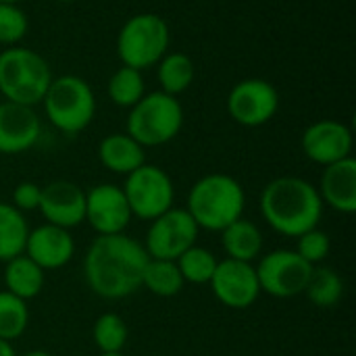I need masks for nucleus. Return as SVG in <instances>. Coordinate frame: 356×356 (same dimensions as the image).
Masks as SVG:
<instances>
[{"label":"nucleus","mask_w":356,"mask_h":356,"mask_svg":"<svg viewBox=\"0 0 356 356\" xmlns=\"http://www.w3.org/2000/svg\"><path fill=\"white\" fill-rule=\"evenodd\" d=\"M148 263L144 246L127 236H96L83 257V280L104 300H123L142 288V273Z\"/></svg>","instance_id":"obj_1"},{"label":"nucleus","mask_w":356,"mask_h":356,"mask_svg":"<svg viewBox=\"0 0 356 356\" xmlns=\"http://www.w3.org/2000/svg\"><path fill=\"white\" fill-rule=\"evenodd\" d=\"M261 215L280 236L298 238L305 232L319 227L323 202L311 181L296 175H284L263 188Z\"/></svg>","instance_id":"obj_2"},{"label":"nucleus","mask_w":356,"mask_h":356,"mask_svg":"<svg viewBox=\"0 0 356 356\" xmlns=\"http://www.w3.org/2000/svg\"><path fill=\"white\" fill-rule=\"evenodd\" d=\"M246 209V192L242 184L227 173H209L200 177L188 194L186 211L198 229L223 232L238 221Z\"/></svg>","instance_id":"obj_3"},{"label":"nucleus","mask_w":356,"mask_h":356,"mask_svg":"<svg viewBox=\"0 0 356 356\" xmlns=\"http://www.w3.org/2000/svg\"><path fill=\"white\" fill-rule=\"evenodd\" d=\"M52 77L48 60L31 48L8 46L0 52V94L8 102L42 104Z\"/></svg>","instance_id":"obj_4"},{"label":"nucleus","mask_w":356,"mask_h":356,"mask_svg":"<svg viewBox=\"0 0 356 356\" xmlns=\"http://www.w3.org/2000/svg\"><path fill=\"white\" fill-rule=\"evenodd\" d=\"M184 127V106L177 96L161 90L144 94L127 115V131L140 146H163Z\"/></svg>","instance_id":"obj_5"},{"label":"nucleus","mask_w":356,"mask_h":356,"mask_svg":"<svg viewBox=\"0 0 356 356\" xmlns=\"http://www.w3.org/2000/svg\"><path fill=\"white\" fill-rule=\"evenodd\" d=\"M48 121L63 134L75 136L83 131L96 115V96L90 83L79 75L52 77L44 98Z\"/></svg>","instance_id":"obj_6"},{"label":"nucleus","mask_w":356,"mask_h":356,"mask_svg":"<svg viewBox=\"0 0 356 356\" xmlns=\"http://www.w3.org/2000/svg\"><path fill=\"white\" fill-rule=\"evenodd\" d=\"M171 31L163 17L140 13L129 17L117 35V54L123 65L138 71L154 67L169 50Z\"/></svg>","instance_id":"obj_7"},{"label":"nucleus","mask_w":356,"mask_h":356,"mask_svg":"<svg viewBox=\"0 0 356 356\" xmlns=\"http://www.w3.org/2000/svg\"><path fill=\"white\" fill-rule=\"evenodd\" d=\"M121 188L127 198L131 217H138L142 221L156 219L159 215L169 211L175 200V186L169 173L148 163L125 175V184Z\"/></svg>","instance_id":"obj_8"},{"label":"nucleus","mask_w":356,"mask_h":356,"mask_svg":"<svg viewBox=\"0 0 356 356\" xmlns=\"http://www.w3.org/2000/svg\"><path fill=\"white\" fill-rule=\"evenodd\" d=\"M257 269L261 292L273 298H294L305 294L313 265H309L296 250L280 248L261 257Z\"/></svg>","instance_id":"obj_9"},{"label":"nucleus","mask_w":356,"mask_h":356,"mask_svg":"<svg viewBox=\"0 0 356 356\" xmlns=\"http://www.w3.org/2000/svg\"><path fill=\"white\" fill-rule=\"evenodd\" d=\"M198 225L186 209L171 207L150 221L144 250L150 259L177 261L188 248L196 246Z\"/></svg>","instance_id":"obj_10"},{"label":"nucleus","mask_w":356,"mask_h":356,"mask_svg":"<svg viewBox=\"0 0 356 356\" xmlns=\"http://www.w3.org/2000/svg\"><path fill=\"white\" fill-rule=\"evenodd\" d=\"M280 108V94L267 79L248 77L238 81L227 94L229 117L244 127L269 123Z\"/></svg>","instance_id":"obj_11"},{"label":"nucleus","mask_w":356,"mask_h":356,"mask_svg":"<svg viewBox=\"0 0 356 356\" xmlns=\"http://www.w3.org/2000/svg\"><path fill=\"white\" fill-rule=\"evenodd\" d=\"M215 298L229 309L244 311L252 307L261 292L257 269L252 263H242V261H232L223 259L217 263V269L209 282Z\"/></svg>","instance_id":"obj_12"},{"label":"nucleus","mask_w":356,"mask_h":356,"mask_svg":"<svg viewBox=\"0 0 356 356\" xmlns=\"http://www.w3.org/2000/svg\"><path fill=\"white\" fill-rule=\"evenodd\" d=\"M86 221L98 236L125 234L131 211L121 186L98 184L86 192Z\"/></svg>","instance_id":"obj_13"},{"label":"nucleus","mask_w":356,"mask_h":356,"mask_svg":"<svg viewBox=\"0 0 356 356\" xmlns=\"http://www.w3.org/2000/svg\"><path fill=\"white\" fill-rule=\"evenodd\" d=\"M300 146L309 161L327 167L353 156V131L342 121L321 119L302 131Z\"/></svg>","instance_id":"obj_14"},{"label":"nucleus","mask_w":356,"mask_h":356,"mask_svg":"<svg viewBox=\"0 0 356 356\" xmlns=\"http://www.w3.org/2000/svg\"><path fill=\"white\" fill-rule=\"evenodd\" d=\"M40 213L46 223L73 229L86 221V190L73 181L58 179L42 188Z\"/></svg>","instance_id":"obj_15"},{"label":"nucleus","mask_w":356,"mask_h":356,"mask_svg":"<svg viewBox=\"0 0 356 356\" xmlns=\"http://www.w3.org/2000/svg\"><path fill=\"white\" fill-rule=\"evenodd\" d=\"M42 121L33 106L0 102V154H21L38 144Z\"/></svg>","instance_id":"obj_16"},{"label":"nucleus","mask_w":356,"mask_h":356,"mask_svg":"<svg viewBox=\"0 0 356 356\" xmlns=\"http://www.w3.org/2000/svg\"><path fill=\"white\" fill-rule=\"evenodd\" d=\"M23 254L29 257L40 269L52 271L65 267L73 259L75 242L69 229L44 223L35 229H29Z\"/></svg>","instance_id":"obj_17"},{"label":"nucleus","mask_w":356,"mask_h":356,"mask_svg":"<svg viewBox=\"0 0 356 356\" xmlns=\"http://www.w3.org/2000/svg\"><path fill=\"white\" fill-rule=\"evenodd\" d=\"M321 202L342 215L356 213V161L355 156L342 159L323 169L319 188Z\"/></svg>","instance_id":"obj_18"},{"label":"nucleus","mask_w":356,"mask_h":356,"mask_svg":"<svg viewBox=\"0 0 356 356\" xmlns=\"http://www.w3.org/2000/svg\"><path fill=\"white\" fill-rule=\"evenodd\" d=\"M98 161L111 173L129 175L146 163V152L129 134H111L98 144Z\"/></svg>","instance_id":"obj_19"},{"label":"nucleus","mask_w":356,"mask_h":356,"mask_svg":"<svg viewBox=\"0 0 356 356\" xmlns=\"http://www.w3.org/2000/svg\"><path fill=\"white\" fill-rule=\"evenodd\" d=\"M221 234V246L232 261H242V263H254L261 257L263 250V234L261 229L240 217L238 221L229 223Z\"/></svg>","instance_id":"obj_20"},{"label":"nucleus","mask_w":356,"mask_h":356,"mask_svg":"<svg viewBox=\"0 0 356 356\" xmlns=\"http://www.w3.org/2000/svg\"><path fill=\"white\" fill-rule=\"evenodd\" d=\"M4 286L6 292L27 302L42 292L44 269H40L29 257L19 254L4 263Z\"/></svg>","instance_id":"obj_21"},{"label":"nucleus","mask_w":356,"mask_h":356,"mask_svg":"<svg viewBox=\"0 0 356 356\" xmlns=\"http://www.w3.org/2000/svg\"><path fill=\"white\" fill-rule=\"evenodd\" d=\"M29 225L21 211L8 202H0V263H6L25 250Z\"/></svg>","instance_id":"obj_22"},{"label":"nucleus","mask_w":356,"mask_h":356,"mask_svg":"<svg viewBox=\"0 0 356 356\" xmlns=\"http://www.w3.org/2000/svg\"><path fill=\"white\" fill-rule=\"evenodd\" d=\"M156 75H159L161 92L177 96L192 86L194 63L186 52H167L156 63Z\"/></svg>","instance_id":"obj_23"},{"label":"nucleus","mask_w":356,"mask_h":356,"mask_svg":"<svg viewBox=\"0 0 356 356\" xmlns=\"http://www.w3.org/2000/svg\"><path fill=\"white\" fill-rule=\"evenodd\" d=\"M184 277L177 269L175 261H165V259H150L144 267L142 273V288L152 292L154 296L161 298H171L177 296L184 288Z\"/></svg>","instance_id":"obj_24"},{"label":"nucleus","mask_w":356,"mask_h":356,"mask_svg":"<svg viewBox=\"0 0 356 356\" xmlns=\"http://www.w3.org/2000/svg\"><path fill=\"white\" fill-rule=\"evenodd\" d=\"M305 294L309 296V300L319 307V309H332L336 307L342 296H344V282L342 277L323 265L313 267V273L309 277V284L305 288Z\"/></svg>","instance_id":"obj_25"},{"label":"nucleus","mask_w":356,"mask_h":356,"mask_svg":"<svg viewBox=\"0 0 356 356\" xmlns=\"http://www.w3.org/2000/svg\"><path fill=\"white\" fill-rule=\"evenodd\" d=\"M106 90H108V98L113 100V104H117L121 108H131L146 94L142 71L127 67V65H121L111 75Z\"/></svg>","instance_id":"obj_26"},{"label":"nucleus","mask_w":356,"mask_h":356,"mask_svg":"<svg viewBox=\"0 0 356 356\" xmlns=\"http://www.w3.org/2000/svg\"><path fill=\"white\" fill-rule=\"evenodd\" d=\"M175 263H177V269H179L186 284L202 286V284L211 282L219 261L211 250H207L202 246H192Z\"/></svg>","instance_id":"obj_27"},{"label":"nucleus","mask_w":356,"mask_h":356,"mask_svg":"<svg viewBox=\"0 0 356 356\" xmlns=\"http://www.w3.org/2000/svg\"><path fill=\"white\" fill-rule=\"evenodd\" d=\"M27 323H29L27 302L2 290L0 292V338L6 342L21 338L27 330Z\"/></svg>","instance_id":"obj_28"},{"label":"nucleus","mask_w":356,"mask_h":356,"mask_svg":"<svg viewBox=\"0 0 356 356\" xmlns=\"http://www.w3.org/2000/svg\"><path fill=\"white\" fill-rule=\"evenodd\" d=\"M92 338L100 353H121L127 344V325L117 313H102L94 321Z\"/></svg>","instance_id":"obj_29"},{"label":"nucleus","mask_w":356,"mask_h":356,"mask_svg":"<svg viewBox=\"0 0 356 356\" xmlns=\"http://www.w3.org/2000/svg\"><path fill=\"white\" fill-rule=\"evenodd\" d=\"M29 21L27 15L19 8V4L0 2V44L15 46L27 33Z\"/></svg>","instance_id":"obj_30"},{"label":"nucleus","mask_w":356,"mask_h":356,"mask_svg":"<svg viewBox=\"0 0 356 356\" xmlns=\"http://www.w3.org/2000/svg\"><path fill=\"white\" fill-rule=\"evenodd\" d=\"M332 250V240L325 232H321L319 227L305 232L302 236L296 238V252L313 267L321 265L327 254Z\"/></svg>","instance_id":"obj_31"},{"label":"nucleus","mask_w":356,"mask_h":356,"mask_svg":"<svg viewBox=\"0 0 356 356\" xmlns=\"http://www.w3.org/2000/svg\"><path fill=\"white\" fill-rule=\"evenodd\" d=\"M40 198H42V188L33 181H21L13 190V207L23 215L35 211L40 207Z\"/></svg>","instance_id":"obj_32"},{"label":"nucleus","mask_w":356,"mask_h":356,"mask_svg":"<svg viewBox=\"0 0 356 356\" xmlns=\"http://www.w3.org/2000/svg\"><path fill=\"white\" fill-rule=\"evenodd\" d=\"M0 356H17L15 348H13V344H10V342H6V340H2V338H0Z\"/></svg>","instance_id":"obj_33"},{"label":"nucleus","mask_w":356,"mask_h":356,"mask_svg":"<svg viewBox=\"0 0 356 356\" xmlns=\"http://www.w3.org/2000/svg\"><path fill=\"white\" fill-rule=\"evenodd\" d=\"M23 356H52L50 353H46V350H29V353H25Z\"/></svg>","instance_id":"obj_34"},{"label":"nucleus","mask_w":356,"mask_h":356,"mask_svg":"<svg viewBox=\"0 0 356 356\" xmlns=\"http://www.w3.org/2000/svg\"><path fill=\"white\" fill-rule=\"evenodd\" d=\"M98 356H123V353H100Z\"/></svg>","instance_id":"obj_35"},{"label":"nucleus","mask_w":356,"mask_h":356,"mask_svg":"<svg viewBox=\"0 0 356 356\" xmlns=\"http://www.w3.org/2000/svg\"><path fill=\"white\" fill-rule=\"evenodd\" d=\"M0 2H4V4H19L21 0H0Z\"/></svg>","instance_id":"obj_36"},{"label":"nucleus","mask_w":356,"mask_h":356,"mask_svg":"<svg viewBox=\"0 0 356 356\" xmlns=\"http://www.w3.org/2000/svg\"><path fill=\"white\" fill-rule=\"evenodd\" d=\"M56 2H71V0H56Z\"/></svg>","instance_id":"obj_37"}]
</instances>
